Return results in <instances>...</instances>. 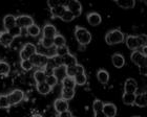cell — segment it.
<instances>
[{"mask_svg":"<svg viewBox=\"0 0 147 117\" xmlns=\"http://www.w3.org/2000/svg\"><path fill=\"white\" fill-rule=\"evenodd\" d=\"M124 39H125L124 34L120 29H113L108 31L107 35L105 36V41L108 45H116V44L122 43Z\"/></svg>","mask_w":147,"mask_h":117,"instance_id":"1","label":"cell"},{"mask_svg":"<svg viewBox=\"0 0 147 117\" xmlns=\"http://www.w3.org/2000/svg\"><path fill=\"white\" fill-rule=\"evenodd\" d=\"M131 61L135 63L136 65H138L140 68V72L141 73L146 74V66H147V58L146 56H144L143 53H141L139 50H135L130 56Z\"/></svg>","mask_w":147,"mask_h":117,"instance_id":"2","label":"cell"},{"mask_svg":"<svg viewBox=\"0 0 147 117\" xmlns=\"http://www.w3.org/2000/svg\"><path fill=\"white\" fill-rule=\"evenodd\" d=\"M75 36H76L77 41L79 42L81 45H87V44L90 43L92 41V35L86 28L84 27H80V26H77L76 31H75Z\"/></svg>","mask_w":147,"mask_h":117,"instance_id":"3","label":"cell"},{"mask_svg":"<svg viewBox=\"0 0 147 117\" xmlns=\"http://www.w3.org/2000/svg\"><path fill=\"white\" fill-rule=\"evenodd\" d=\"M6 97H7L9 106H15L24 98V93H23L22 90L16 89V90H13L9 94H7Z\"/></svg>","mask_w":147,"mask_h":117,"instance_id":"4","label":"cell"},{"mask_svg":"<svg viewBox=\"0 0 147 117\" xmlns=\"http://www.w3.org/2000/svg\"><path fill=\"white\" fill-rule=\"evenodd\" d=\"M36 53H37V48L34 44L26 43L24 46L22 47V49L20 50V58H21V61L28 60V58Z\"/></svg>","mask_w":147,"mask_h":117,"instance_id":"5","label":"cell"},{"mask_svg":"<svg viewBox=\"0 0 147 117\" xmlns=\"http://www.w3.org/2000/svg\"><path fill=\"white\" fill-rule=\"evenodd\" d=\"M28 60L31 61L32 64L34 65V66H37V67H45V65L49 62V58L45 55L38 53H34Z\"/></svg>","mask_w":147,"mask_h":117,"instance_id":"6","label":"cell"},{"mask_svg":"<svg viewBox=\"0 0 147 117\" xmlns=\"http://www.w3.org/2000/svg\"><path fill=\"white\" fill-rule=\"evenodd\" d=\"M34 24V20L32 18L31 16H28V15H22V16H19L16 18V25L22 28H28L30 27L31 25Z\"/></svg>","mask_w":147,"mask_h":117,"instance_id":"7","label":"cell"},{"mask_svg":"<svg viewBox=\"0 0 147 117\" xmlns=\"http://www.w3.org/2000/svg\"><path fill=\"white\" fill-rule=\"evenodd\" d=\"M66 9L69 11V12L76 17H79L81 15V12H82V5L79 1L77 0H71V1H68V4L66 6Z\"/></svg>","mask_w":147,"mask_h":117,"instance_id":"8","label":"cell"},{"mask_svg":"<svg viewBox=\"0 0 147 117\" xmlns=\"http://www.w3.org/2000/svg\"><path fill=\"white\" fill-rule=\"evenodd\" d=\"M137 89H138L137 80H134V78H127L125 84H124V91L126 93H134V94H136Z\"/></svg>","mask_w":147,"mask_h":117,"instance_id":"9","label":"cell"},{"mask_svg":"<svg viewBox=\"0 0 147 117\" xmlns=\"http://www.w3.org/2000/svg\"><path fill=\"white\" fill-rule=\"evenodd\" d=\"M68 102L65 100L63 98H58L56 99L55 102H54V108L58 113H61V112L67 111L68 110Z\"/></svg>","mask_w":147,"mask_h":117,"instance_id":"10","label":"cell"},{"mask_svg":"<svg viewBox=\"0 0 147 117\" xmlns=\"http://www.w3.org/2000/svg\"><path fill=\"white\" fill-rule=\"evenodd\" d=\"M43 38H47V39H54L57 35V29L54 25L46 24L43 27Z\"/></svg>","mask_w":147,"mask_h":117,"instance_id":"11","label":"cell"},{"mask_svg":"<svg viewBox=\"0 0 147 117\" xmlns=\"http://www.w3.org/2000/svg\"><path fill=\"white\" fill-rule=\"evenodd\" d=\"M14 41V38L7 33V31H0V44L4 47L11 46L12 42Z\"/></svg>","mask_w":147,"mask_h":117,"instance_id":"12","label":"cell"},{"mask_svg":"<svg viewBox=\"0 0 147 117\" xmlns=\"http://www.w3.org/2000/svg\"><path fill=\"white\" fill-rule=\"evenodd\" d=\"M3 26L5 28L6 31H9V29H12L13 27L16 26V17L13 15H6L3 18Z\"/></svg>","mask_w":147,"mask_h":117,"instance_id":"13","label":"cell"},{"mask_svg":"<svg viewBox=\"0 0 147 117\" xmlns=\"http://www.w3.org/2000/svg\"><path fill=\"white\" fill-rule=\"evenodd\" d=\"M103 113L106 115V117H115L117 115V107L113 104H104L103 106Z\"/></svg>","mask_w":147,"mask_h":117,"instance_id":"14","label":"cell"},{"mask_svg":"<svg viewBox=\"0 0 147 117\" xmlns=\"http://www.w3.org/2000/svg\"><path fill=\"white\" fill-rule=\"evenodd\" d=\"M126 45L129 49L132 50H137L138 48L141 47L138 41V37H136V36H128L126 38Z\"/></svg>","mask_w":147,"mask_h":117,"instance_id":"15","label":"cell"},{"mask_svg":"<svg viewBox=\"0 0 147 117\" xmlns=\"http://www.w3.org/2000/svg\"><path fill=\"white\" fill-rule=\"evenodd\" d=\"M87 21L92 26H97V25L101 24L102 18L98 13H89L87 15Z\"/></svg>","mask_w":147,"mask_h":117,"instance_id":"16","label":"cell"},{"mask_svg":"<svg viewBox=\"0 0 147 117\" xmlns=\"http://www.w3.org/2000/svg\"><path fill=\"white\" fill-rule=\"evenodd\" d=\"M62 64L65 67H71V66H76L77 65V58L75 56L67 53L64 57H62Z\"/></svg>","mask_w":147,"mask_h":117,"instance_id":"17","label":"cell"},{"mask_svg":"<svg viewBox=\"0 0 147 117\" xmlns=\"http://www.w3.org/2000/svg\"><path fill=\"white\" fill-rule=\"evenodd\" d=\"M134 105L138 106L140 108H144L147 106V95L146 93H140L138 95H136V98H135V102H134Z\"/></svg>","mask_w":147,"mask_h":117,"instance_id":"18","label":"cell"},{"mask_svg":"<svg viewBox=\"0 0 147 117\" xmlns=\"http://www.w3.org/2000/svg\"><path fill=\"white\" fill-rule=\"evenodd\" d=\"M111 61H113V66L116 68H122L125 64V58L120 53H115L111 58Z\"/></svg>","mask_w":147,"mask_h":117,"instance_id":"19","label":"cell"},{"mask_svg":"<svg viewBox=\"0 0 147 117\" xmlns=\"http://www.w3.org/2000/svg\"><path fill=\"white\" fill-rule=\"evenodd\" d=\"M65 11H66V7L63 5H58L56 6V7H54V9H51V13H52V16L53 18H61L62 15L65 13Z\"/></svg>","mask_w":147,"mask_h":117,"instance_id":"20","label":"cell"},{"mask_svg":"<svg viewBox=\"0 0 147 117\" xmlns=\"http://www.w3.org/2000/svg\"><path fill=\"white\" fill-rule=\"evenodd\" d=\"M97 78H98V80L100 83L105 85V84H107L108 80H109V74H108V72L106 70L101 69V70H99L98 73H97Z\"/></svg>","mask_w":147,"mask_h":117,"instance_id":"21","label":"cell"},{"mask_svg":"<svg viewBox=\"0 0 147 117\" xmlns=\"http://www.w3.org/2000/svg\"><path fill=\"white\" fill-rule=\"evenodd\" d=\"M62 86L63 88H67V89H74L76 86V82L74 80V77L71 76H64L62 78Z\"/></svg>","mask_w":147,"mask_h":117,"instance_id":"22","label":"cell"},{"mask_svg":"<svg viewBox=\"0 0 147 117\" xmlns=\"http://www.w3.org/2000/svg\"><path fill=\"white\" fill-rule=\"evenodd\" d=\"M51 90H52V88H51V87H49L45 82L37 84V91H38L40 94H42V95H46V94H49V93L51 92Z\"/></svg>","mask_w":147,"mask_h":117,"instance_id":"23","label":"cell"},{"mask_svg":"<svg viewBox=\"0 0 147 117\" xmlns=\"http://www.w3.org/2000/svg\"><path fill=\"white\" fill-rule=\"evenodd\" d=\"M135 98H136V94H134V93L124 92V94H123V96H122L123 102H124L125 105H128V106L134 105V102H135Z\"/></svg>","mask_w":147,"mask_h":117,"instance_id":"24","label":"cell"},{"mask_svg":"<svg viewBox=\"0 0 147 117\" xmlns=\"http://www.w3.org/2000/svg\"><path fill=\"white\" fill-rule=\"evenodd\" d=\"M62 98L65 100H71L75 96V89H67V88H62Z\"/></svg>","mask_w":147,"mask_h":117,"instance_id":"25","label":"cell"},{"mask_svg":"<svg viewBox=\"0 0 147 117\" xmlns=\"http://www.w3.org/2000/svg\"><path fill=\"white\" fill-rule=\"evenodd\" d=\"M117 4L122 9H132L136 5L135 0H118Z\"/></svg>","mask_w":147,"mask_h":117,"instance_id":"26","label":"cell"},{"mask_svg":"<svg viewBox=\"0 0 147 117\" xmlns=\"http://www.w3.org/2000/svg\"><path fill=\"white\" fill-rule=\"evenodd\" d=\"M65 43H66L65 38L62 35H58V34L56 35V37L54 38V46L59 48V47L65 46Z\"/></svg>","mask_w":147,"mask_h":117,"instance_id":"27","label":"cell"},{"mask_svg":"<svg viewBox=\"0 0 147 117\" xmlns=\"http://www.w3.org/2000/svg\"><path fill=\"white\" fill-rule=\"evenodd\" d=\"M34 78L37 84L43 83V82H45V80H46V74L44 73L43 70H37V71H35V73H34Z\"/></svg>","mask_w":147,"mask_h":117,"instance_id":"28","label":"cell"},{"mask_svg":"<svg viewBox=\"0 0 147 117\" xmlns=\"http://www.w3.org/2000/svg\"><path fill=\"white\" fill-rule=\"evenodd\" d=\"M26 31H28V34L30 35V36H32V37H37V36L40 34V27L34 23V24L31 25L30 27L26 28Z\"/></svg>","mask_w":147,"mask_h":117,"instance_id":"29","label":"cell"},{"mask_svg":"<svg viewBox=\"0 0 147 117\" xmlns=\"http://www.w3.org/2000/svg\"><path fill=\"white\" fill-rule=\"evenodd\" d=\"M9 65L6 63V62L0 61V74L1 75H7L9 73Z\"/></svg>","mask_w":147,"mask_h":117,"instance_id":"30","label":"cell"},{"mask_svg":"<svg viewBox=\"0 0 147 117\" xmlns=\"http://www.w3.org/2000/svg\"><path fill=\"white\" fill-rule=\"evenodd\" d=\"M74 80L76 82V85H80V86H82L84 84L86 83V75H85V72L84 73H80V74H77L76 76L74 77Z\"/></svg>","mask_w":147,"mask_h":117,"instance_id":"31","label":"cell"},{"mask_svg":"<svg viewBox=\"0 0 147 117\" xmlns=\"http://www.w3.org/2000/svg\"><path fill=\"white\" fill-rule=\"evenodd\" d=\"M45 83L47 84L51 88H53V87H55L56 85L58 84V78H57L56 75H49V76H46Z\"/></svg>","mask_w":147,"mask_h":117,"instance_id":"32","label":"cell"},{"mask_svg":"<svg viewBox=\"0 0 147 117\" xmlns=\"http://www.w3.org/2000/svg\"><path fill=\"white\" fill-rule=\"evenodd\" d=\"M103 106H104V104L102 102V100H100V99H96L95 102H94V104H92L94 112L103 111Z\"/></svg>","mask_w":147,"mask_h":117,"instance_id":"33","label":"cell"},{"mask_svg":"<svg viewBox=\"0 0 147 117\" xmlns=\"http://www.w3.org/2000/svg\"><path fill=\"white\" fill-rule=\"evenodd\" d=\"M77 66V65H76ZM76 66H71V67H65V74L66 76L75 77L77 74V67Z\"/></svg>","mask_w":147,"mask_h":117,"instance_id":"34","label":"cell"},{"mask_svg":"<svg viewBox=\"0 0 147 117\" xmlns=\"http://www.w3.org/2000/svg\"><path fill=\"white\" fill-rule=\"evenodd\" d=\"M41 45L44 48H51L54 46V39H47V38H43L41 40Z\"/></svg>","mask_w":147,"mask_h":117,"instance_id":"35","label":"cell"},{"mask_svg":"<svg viewBox=\"0 0 147 117\" xmlns=\"http://www.w3.org/2000/svg\"><path fill=\"white\" fill-rule=\"evenodd\" d=\"M9 107L11 106L9 104V100H7L6 95H0V109H7Z\"/></svg>","mask_w":147,"mask_h":117,"instance_id":"36","label":"cell"},{"mask_svg":"<svg viewBox=\"0 0 147 117\" xmlns=\"http://www.w3.org/2000/svg\"><path fill=\"white\" fill-rule=\"evenodd\" d=\"M61 19L64 22H71V21H73L74 19H75V16H74L73 14H71V13L69 12V11H67V9H66L64 14L62 15Z\"/></svg>","mask_w":147,"mask_h":117,"instance_id":"37","label":"cell"},{"mask_svg":"<svg viewBox=\"0 0 147 117\" xmlns=\"http://www.w3.org/2000/svg\"><path fill=\"white\" fill-rule=\"evenodd\" d=\"M21 31H22L21 28L18 27V26L16 25L15 27H13L12 29H9L7 33H9V34L11 35L13 38H16V37H18V36H20V35H21Z\"/></svg>","mask_w":147,"mask_h":117,"instance_id":"38","label":"cell"},{"mask_svg":"<svg viewBox=\"0 0 147 117\" xmlns=\"http://www.w3.org/2000/svg\"><path fill=\"white\" fill-rule=\"evenodd\" d=\"M67 53H68L67 46H62V47H59V48L56 49V55L59 57H61V58L62 57H64L65 55H67Z\"/></svg>","mask_w":147,"mask_h":117,"instance_id":"39","label":"cell"},{"mask_svg":"<svg viewBox=\"0 0 147 117\" xmlns=\"http://www.w3.org/2000/svg\"><path fill=\"white\" fill-rule=\"evenodd\" d=\"M21 67L23 70L25 71H30L32 68L34 67V65L32 64L30 60H24V61H21Z\"/></svg>","mask_w":147,"mask_h":117,"instance_id":"40","label":"cell"},{"mask_svg":"<svg viewBox=\"0 0 147 117\" xmlns=\"http://www.w3.org/2000/svg\"><path fill=\"white\" fill-rule=\"evenodd\" d=\"M52 60H53V62L55 63L56 66H57V68L62 67V66H63V64H62V58H61V57H59V56H57V55H56V56L53 57Z\"/></svg>","mask_w":147,"mask_h":117,"instance_id":"41","label":"cell"},{"mask_svg":"<svg viewBox=\"0 0 147 117\" xmlns=\"http://www.w3.org/2000/svg\"><path fill=\"white\" fill-rule=\"evenodd\" d=\"M138 41H139V43H140V46L141 47L146 46L147 36L146 35H140V36H138Z\"/></svg>","mask_w":147,"mask_h":117,"instance_id":"42","label":"cell"},{"mask_svg":"<svg viewBox=\"0 0 147 117\" xmlns=\"http://www.w3.org/2000/svg\"><path fill=\"white\" fill-rule=\"evenodd\" d=\"M59 117H73V114H71V111H64V112H61V113H59Z\"/></svg>","mask_w":147,"mask_h":117,"instance_id":"43","label":"cell"},{"mask_svg":"<svg viewBox=\"0 0 147 117\" xmlns=\"http://www.w3.org/2000/svg\"><path fill=\"white\" fill-rule=\"evenodd\" d=\"M95 117H106V115L103 113V111L95 112Z\"/></svg>","mask_w":147,"mask_h":117,"instance_id":"44","label":"cell"},{"mask_svg":"<svg viewBox=\"0 0 147 117\" xmlns=\"http://www.w3.org/2000/svg\"><path fill=\"white\" fill-rule=\"evenodd\" d=\"M32 117H43L42 115H40V114H35V115H33Z\"/></svg>","mask_w":147,"mask_h":117,"instance_id":"45","label":"cell"}]
</instances>
